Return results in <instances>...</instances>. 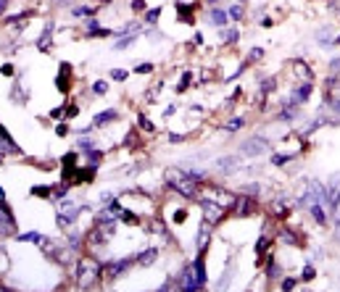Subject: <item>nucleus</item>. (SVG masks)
<instances>
[{
	"mask_svg": "<svg viewBox=\"0 0 340 292\" xmlns=\"http://www.w3.org/2000/svg\"><path fill=\"white\" fill-rule=\"evenodd\" d=\"M156 71V66L151 64V61H140V64L135 66V74H153Z\"/></svg>",
	"mask_w": 340,
	"mask_h": 292,
	"instance_id": "a19ab883",
	"label": "nucleus"
},
{
	"mask_svg": "<svg viewBox=\"0 0 340 292\" xmlns=\"http://www.w3.org/2000/svg\"><path fill=\"white\" fill-rule=\"evenodd\" d=\"M3 74H5V76H13V66L5 64V66H3Z\"/></svg>",
	"mask_w": 340,
	"mask_h": 292,
	"instance_id": "603ef678",
	"label": "nucleus"
},
{
	"mask_svg": "<svg viewBox=\"0 0 340 292\" xmlns=\"http://www.w3.org/2000/svg\"><path fill=\"white\" fill-rule=\"evenodd\" d=\"M76 116H79V105H74V103H72V105L66 108V116H64V119H66V121H72V119H76Z\"/></svg>",
	"mask_w": 340,
	"mask_h": 292,
	"instance_id": "a18cd8bd",
	"label": "nucleus"
},
{
	"mask_svg": "<svg viewBox=\"0 0 340 292\" xmlns=\"http://www.w3.org/2000/svg\"><path fill=\"white\" fill-rule=\"evenodd\" d=\"M332 45H338V48H340V34H335V40H332Z\"/></svg>",
	"mask_w": 340,
	"mask_h": 292,
	"instance_id": "5fc2aeb1",
	"label": "nucleus"
},
{
	"mask_svg": "<svg viewBox=\"0 0 340 292\" xmlns=\"http://www.w3.org/2000/svg\"><path fill=\"white\" fill-rule=\"evenodd\" d=\"M3 156H21L19 145H16V142L11 140L8 129H3Z\"/></svg>",
	"mask_w": 340,
	"mask_h": 292,
	"instance_id": "6ab92c4d",
	"label": "nucleus"
},
{
	"mask_svg": "<svg viewBox=\"0 0 340 292\" xmlns=\"http://www.w3.org/2000/svg\"><path fill=\"white\" fill-rule=\"evenodd\" d=\"M316 40H319L324 48H330L332 45V40H335V37H332V27H322L319 32H316Z\"/></svg>",
	"mask_w": 340,
	"mask_h": 292,
	"instance_id": "c756f323",
	"label": "nucleus"
},
{
	"mask_svg": "<svg viewBox=\"0 0 340 292\" xmlns=\"http://www.w3.org/2000/svg\"><path fill=\"white\" fill-rule=\"evenodd\" d=\"M240 192H245V195H253V197H259V192H261V184L259 182H248V184H243Z\"/></svg>",
	"mask_w": 340,
	"mask_h": 292,
	"instance_id": "58836bf2",
	"label": "nucleus"
},
{
	"mask_svg": "<svg viewBox=\"0 0 340 292\" xmlns=\"http://www.w3.org/2000/svg\"><path fill=\"white\" fill-rule=\"evenodd\" d=\"M203 5H208V8H216V5H219V0H203Z\"/></svg>",
	"mask_w": 340,
	"mask_h": 292,
	"instance_id": "864d4df0",
	"label": "nucleus"
},
{
	"mask_svg": "<svg viewBox=\"0 0 340 292\" xmlns=\"http://www.w3.org/2000/svg\"><path fill=\"white\" fill-rule=\"evenodd\" d=\"M243 127H245V116H232V119H227V124H224L227 132H240Z\"/></svg>",
	"mask_w": 340,
	"mask_h": 292,
	"instance_id": "7c9ffc66",
	"label": "nucleus"
},
{
	"mask_svg": "<svg viewBox=\"0 0 340 292\" xmlns=\"http://www.w3.org/2000/svg\"><path fill=\"white\" fill-rule=\"evenodd\" d=\"M108 76H111L113 82H127V79H129V71H124V68H111Z\"/></svg>",
	"mask_w": 340,
	"mask_h": 292,
	"instance_id": "ea45409f",
	"label": "nucleus"
},
{
	"mask_svg": "<svg viewBox=\"0 0 340 292\" xmlns=\"http://www.w3.org/2000/svg\"><path fill=\"white\" fill-rule=\"evenodd\" d=\"M108 87H111V84H108L106 79H98V82H92V95H106V92H108Z\"/></svg>",
	"mask_w": 340,
	"mask_h": 292,
	"instance_id": "e433bc0d",
	"label": "nucleus"
},
{
	"mask_svg": "<svg viewBox=\"0 0 340 292\" xmlns=\"http://www.w3.org/2000/svg\"><path fill=\"white\" fill-rule=\"evenodd\" d=\"M129 8H132L135 13H140V11H148V0H132V3H129Z\"/></svg>",
	"mask_w": 340,
	"mask_h": 292,
	"instance_id": "37998d69",
	"label": "nucleus"
},
{
	"mask_svg": "<svg viewBox=\"0 0 340 292\" xmlns=\"http://www.w3.org/2000/svg\"><path fill=\"white\" fill-rule=\"evenodd\" d=\"M235 3H248V0H235Z\"/></svg>",
	"mask_w": 340,
	"mask_h": 292,
	"instance_id": "4d7b16f0",
	"label": "nucleus"
},
{
	"mask_svg": "<svg viewBox=\"0 0 340 292\" xmlns=\"http://www.w3.org/2000/svg\"><path fill=\"white\" fill-rule=\"evenodd\" d=\"M95 5H76V8H72V16L76 19H90V16H95Z\"/></svg>",
	"mask_w": 340,
	"mask_h": 292,
	"instance_id": "393cba45",
	"label": "nucleus"
},
{
	"mask_svg": "<svg viewBox=\"0 0 340 292\" xmlns=\"http://www.w3.org/2000/svg\"><path fill=\"white\" fill-rule=\"evenodd\" d=\"M211 240H214V227L208 224V221H200V229H198V234H195V248L203 250V253H208V245H211Z\"/></svg>",
	"mask_w": 340,
	"mask_h": 292,
	"instance_id": "6e6552de",
	"label": "nucleus"
},
{
	"mask_svg": "<svg viewBox=\"0 0 340 292\" xmlns=\"http://www.w3.org/2000/svg\"><path fill=\"white\" fill-rule=\"evenodd\" d=\"M264 276L269 279V284H277V282L282 279V266L277 263V258L272 256V253L266 256V268H264Z\"/></svg>",
	"mask_w": 340,
	"mask_h": 292,
	"instance_id": "f8f14e48",
	"label": "nucleus"
},
{
	"mask_svg": "<svg viewBox=\"0 0 340 292\" xmlns=\"http://www.w3.org/2000/svg\"><path fill=\"white\" fill-rule=\"evenodd\" d=\"M137 129H140L143 134H156V124H153V119H148L145 113H137Z\"/></svg>",
	"mask_w": 340,
	"mask_h": 292,
	"instance_id": "aec40b11",
	"label": "nucleus"
},
{
	"mask_svg": "<svg viewBox=\"0 0 340 292\" xmlns=\"http://www.w3.org/2000/svg\"><path fill=\"white\" fill-rule=\"evenodd\" d=\"M227 13H229V19H232V21H243L245 19V3H232L227 8Z\"/></svg>",
	"mask_w": 340,
	"mask_h": 292,
	"instance_id": "bb28decb",
	"label": "nucleus"
},
{
	"mask_svg": "<svg viewBox=\"0 0 340 292\" xmlns=\"http://www.w3.org/2000/svg\"><path fill=\"white\" fill-rule=\"evenodd\" d=\"M192 79H195V74H192V71H185V74H182V79H180V84H177V92H185V90L190 87V82H192Z\"/></svg>",
	"mask_w": 340,
	"mask_h": 292,
	"instance_id": "4c0bfd02",
	"label": "nucleus"
},
{
	"mask_svg": "<svg viewBox=\"0 0 340 292\" xmlns=\"http://www.w3.org/2000/svg\"><path fill=\"white\" fill-rule=\"evenodd\" d=\"M277 87H280V82H277V76H266V79H261L259 84V92H264V95H272V92H277Z\"/></svg>",
	"mask_w": 340,
	"mask_h": 292,
	"instance_id": "5701e85b",
	"label": "nucleus"
},
{
	"mask_svg": "<svg viewBox=\"0 0 340 292\" xmlns=\"http://www.w3.org/2000/svg\"><path fill=\"white\" fill-rule=\"evenodd\" d=\"M135 42H137V34H121L119 42H113V50H127V48H132Z\"/></svg>",
	"mask_w": 340,
	"mask_h": 292,
	"instance_id": "cd10ccee",
	"label": "nucleus"
},
{
	"mask_svg": "<svg viewBox=\"0 0 340 292\" xmlns=\"http://www.w3.org/2000/svg\"><path fill=\"white\" fill-rule=\"evenodd\" d=\"M82 29H84V34H87V40H90L95 32H100V19H98V16H90V19L82 24Z\"/></svg>",
	"mask_w": 340,
	"mask_h": 292,
	"instance_id": "a878e982",
	"label": "nucleus"
},
{
	"mask_svg": "<svg viewBox=\"0 0 340 292\" xmlns=\"http://www.w3.org/2000/svg\"><path fill=\"white\" fill-rule=\"evenodd\" d=\"M261 58H264V48H251V53H248L245 61H248V64H256V61H261Z\"/></svg>",
	"mask_w": 340,
	"mask_h": 292,
	"instance_id": "79ce46f5",
	"label": "nucleus"
},
{
	"mask_svg": "<svg viewBox=\"0 0 340 292\" xmlns=\"http://www.w3.org/2000/svg\"><path fill=\"white\" fill-rule=\"evenodd\" d=\"M222 37H224V40H227V45H229V48L240 42V32H237V29H224V32H222Z\"/></svg>",
	"mask_w": 340,
	"mask_h": 292,
	"instance_id": "f704fd0d",
	"label": "nucleus"
},
{
	"mask_svg": "<svg viewBox=\"0 0 340 292\" xmlns=\"http://www.w3.org/2000/svg\"><path fill=\"white\" fill-rule=\"evenodd\" d=\"M108 3H113V0H98V5H108Z\"/></svg>",
	"mask_w": 340,
	"mask_h": 292,
	"instance_id": "6e6d98bb",
	"label": "nucleus"
},
{
	"mask_svg": "<svg viewBox=\"0 0 340 292\" xmlns=\"http://www.w3.org/2000/svg\"><path fill=\"white\" fill-rule=\"evenodd\" d=\"M56 134H58V137H66V134H72V127H69L66 121H58V124H56Z\"/></svg>",
	"mask_w": 340,
	"mask_h": 292,
	"instance_id": "c03bdc74",
	"label": "nucleus"
},
{
	"mask_svg": "<svg viewBox=\"0 0 340 292\" xmlns=\"http://www.w3.org/2000/svg\"><path fill=\"white\" fill-rule=\"evenodd\" d=\"M116 119H119V111H116V108L100 111V113H95V116H92V127H95V129H103V127H108V124H113Z\"/></svg>",
	"mask_w": 340,
	"mask_h": 292,
	"instance_id": "ddd939ff",
	"label": "nucleus"
},
{
	"mask_svg": "<svg viewBox=\"0 0 340 292\" xmlns=\"http://www.w3.org/2000/svg\"><path fill=\"white\" fill-rule=\"evenodd\" d=\"M259 24H261V27H264V29H269V27H272V24H274V19H272V16H264V19H261V21H259Z\"/></svg>",
	"mask_w": 340,
	"mask_h": 292,
	"instance_id": "3c124183",
	"label": "nucleus"
},
{
	"mask_svg": "<svg viewBox=\"0 0 340 292\" xmlns=\"http://www.w3.org/2000/svg\"><path fill=\"white\" fill-rule=\"evenodd\" d=\"M214 166H216L214 171H219V174H235L237 168H240V156H224V158L216 161Z\"/></svg>",
	"mask_w": 340,
	"mask_h": 292,
	"instance_id": "9d476101",
	"label": "nucleus"
},
{
	"mask_svg": "<svg viewBox=\"0 0 340 292\" xmlns=\"http://www.w3.org/2000/svg\"><path fill=\"white\" fill-rule=\"evenodd\" d=\"M50 3H64V0H50Z\"/></svg>",
	"mask_w": 340,
	"mask_h": 292,
	"instance_id": "13d9d810",
	"label": "nucleus"
},
{
	"mask_svg": "<svg viewBox=\"0 0 340 292\" xmlns=\"http://www.w3.org/2000/svg\"><path fill=\"white\" fill-rule=\"evenodd\" d=\"M158 256H161L158 248H145V250H140V253L135 256V260H137V266L148 268V266H153V263L158 260Z\"/></svg>",
	"mask_w": 340,
	"mask_h": 292,
	"instance_id": "2eb2a0df",
	"label": "nucleus"
},
{
	"mask_svg": "<svg viewBox=\"0 0 340 292\" xmlns=\"http://www.w3.org/2000/svg\"><path fill=\"white\" fill-rule=\"evenodd\" d=\"M330 74H340V56L330 61Z\"/></svg>",
	"mask_w": 340,
	"mask_h": 292,
	"instance_id": "49530a36",
	"label": "nucleus"
},
{
	"mask_svg": "<svg viewBox=\"0 0 340 292\" xmlns=\"http://www.w3.org/2000/svg\"><path fill=\"white\" fill-rule=\"evenodd\" d=\"M16 242H32V245H42L48 237H45L42 232H19L16 237H13Z\"/></svg>",
	"mask_w": 340,
	"mask_h": 292,
	"instance_id": "a211bd4d",
	"label": "nucleus"
},
{
	"mask_svg": "<svg viewBox=\"0 0 340 292\" xmlns=\"http://www.w3.org/2000/svg\"><path fill=\"white\" fill-rule=\"evenodd\" d=\"M169 142H174V145H180V142H185V134H177V132H169Z\"/></svg>",
	"mask_w": 340,
	"mask_h": 292,
	"instance_id": "de8ad7c7",
	"label": "nucleus"
},
{
	"mask_svg": "<svg viewBox=\"0 0 340 292\" xmlns=\"http://www.w3.org/2000/svg\"><path fill=\"white\" fill-rule=\"evenodd\" d=\"M290 68H293V74L298 76V82H314V71L306 61H293Z\"/></svg>",
	"mask_w": 340,
	"mask_h": 292,
	"instance_id": "dca6fc26",
	"label": "nucleus"
},
{
	"mask_svg": "<svg viewBox=\"0 0 340 292\" xmlns=\"http://www.w3.org/2000/svg\"><path fill=\"white\" fill-rule=\"evenodd\" d=\"M84 163H90V166H98V168H100V163H103V150H98V148L87 150V153H84Z\"/></svg>",
	"mask_w": 340,
	"mask_h": 292,
	"instance_id": "b1692460",
	"label": "nucleus"
},
{
	"mask_svg": "<svg viewBox=\"0 0 340 292\" xmlns=\"http://www.w3.org/2000/svg\"><path fill=\"white\" fill-rule=\"evenodd\" d=\"M174 11H177V21H180V24H192V21H195V3L177 0V3H174Z\"/></svg>",
	"mask_w": 340,
	"mask_h": 292,
	"instance_id": "0eeeda50",
	"label": "nucleus"
},
{
	"mask_svg": "<svg viewBox=\"0 0 340 292\" xmlns=\"http://www.w3.org/2000/svg\"><path fill=\"white\" fill-rule=\"evenodd\" d=\"M72 276L76 279V290H95L103 279V263L95 256H79Z\"/></svg>",
	"mask_w": 340,
	"mask_h": 292,
	"instance_id": "f257e3e1",
	"label": "nucleus"
},
{
	"mask_svg": "<svg viewBox=\"0 0 340 292\" xmlns=\"http://www.w3.org/2000/svg\"><path fill=\"white\" fill-rule=\"evenodd\" d=\"M200 203V208H203V221H208L211 227H219L224 219H227V208H222L219 203H214V200H198Z\"/></svg>",
	"mask_w": 340,
	"mask_h": 292,
	"instance_id": "39448f33",
	"label": "nucleus"
},
{
	"mask_svg": "<svg viewBox=\"0 0 340 292\" xmlns=\"http://www.w3.org/2000/svg\"><path fill=\"white\" fill-rule=\"evenodd\" d=\"M161 13H164L161 5H156V8H148V11H145V16H143V24H145V27H156L158 19H161Z\"/></svg>",
	"mask_w": 340,
	"mask_h": 292,
	"instance_id": "4be33fe9",
	"label": "nucleus"
},
{
	"mask_svg": "<svg viewBox=\"0 0 340 292\" xmlns=\"http://www.w3.org/2000/svg\"><path fill=\"white\" fill-rule=\"evenodd\" d=\"M232 213L235 219H248V216H256L259 213V200L253 195H245V192H240V195L235 197V205H232Z\"/></svg>",
	"mask_w": 340,
	"mask_h": 292,
	"instance_id": "7ed1b4c3",
	"label": "nucleus"
},
{
	"mask_svg": "<svg viewBox=\"0 0 340 292\" xmlns=\"http://www.w3.org/2000/svg\"><path fill=\"white\" fill-rule=\"evenodd\" d=\"M311 92H314V82H296V87H293L288 100L296 103V105H306L308 97H311Z\"/></svg>",
	"mask_w": 340,
	"mask_h": 292,
	"instance_id": "423d86ee",
	"label": "nucleus"
},
{
	"mask_svg": "<svg viewBox=\"0 0 340 292\" xmlns=\"http://www.w3.org/2000/svg\"><path fill=\"white\" fill-rule=\"evenodd\" d=\"M296 158H298V153H272V166L282 168V166L293 163V161H296Z\"/></svg>",
	"mask_w": 340,
	"mask_h": 292,
	"instance_id": "412c9836",
	"label": "nucleus"
},
{
	"mask_svg": "<svg viewBox=\"0 0 340 292\" xmlns=\"http://www.w3.org/2000/svg\"><path fill=\"white\" fill-rule=\"evenodd\" d=\"M277 287H280V290H296V287H301L298 274H296V276H285V279H280V282H277Z\"/></svg>",
	"mask_w": 340,
	"mask_h": 292,
	"instance_id": "2f4dec72",
	"label": "nucleus"
},
{
	"mask_svg": "<svg viewBox=\"0 0 340 292\" xmlns=\"http://www.w3.org/2000/svg\"><path fill=\"white\" fill-rule=\"evenodd\" d=\"M72 82H74V76H72V64H61L58 66V76H56V87L58 92H69L72 90Z\"/></svg>",
	"mask_w": 340,
	"mask_h": 292,
	"instance_id": "1a4fd4ad",
	"label": "nucleus"
},
{
	"mask_svg": "<svg viewBox=\"0 0 340 292\" xmlns=\"http://www.w3.org/2000/svg\"><path fill=\"white\" fill-rule=\"evenodd\" d=\"M332 116L330 119H335V121H340V97H332V100H327V105H324Z\"/></svg>",
	"mask_w": 340,
	"mask_h": 292,
	"instance_id": "72a5a7b5",
	"label": "nucleus"
},
{
	"mask_svg": "<svg viewBox=\"0 0 340 292\" xmlns=\"http://www.w3.org/2000/svg\"><path fill=\"white\" fill-rule=\"evenodd\" d=\"M227 21H229V13L224 11V8H219V5L208 11V24H211V27H216V29H224V27H227Z\"/></svg>",
	"mask_w": 340,
	"mask_h": 292,
	"instance_id": "f3484780",
	"label": "nucleus"
},
{
	"mask_svg": "<svg viewBox=\"0 0 340 292\" xmlns=\"http://www.w3.org/2000/svg\"><path fill=\"white\" fill-rule=\"evenodd\" d=\"M269 153V142L264 140V137H248V140H243L240 142V156H245V158H259V156H266Z\"/></svg>",
	"mask_w": 340,
	"mask_h": 292,
	"instance_id": "20e7f679",
	"label": "nucleus"
},
{
	"mask_svg": "<svg viewBox=\"0 0 340 292\" xmlns=\"http://www.w3.org/2000/svg\"><path fill=\"white\" fill-rule=\"evenodd\" d=\"M314 276H316V268H314V263H311V260H306L303 271H301V282H311Z\"/></svg>",
	"mask_w": 340,
	"mask_h": 292,
	"instance_id": "c9c22d12",
	"label": "nucleus"
},
{
	"mask_svg": "<svg viewBox=\"0 0 340 292\" xmlns=\"http://www.w3.org/2000/svg\"><path fill=\"white\" fill-rule=\"evenodd\" d=\"M335 240L340 242V211L335 213Z\"/></svg>",
	"mask_w": 340,
	"mask_h": 292,
	"instance_id": "8fccbe9b",
	"label": "nucleus"
},
{
	"mask_svg": "<svg viewBox=\"0 0 340 292\" xmlns=\"http://www.w3.org/2000/svg\"><path fill=\"white\" fill-rule=\"evenodd\" d=\"M53 32H56V21L48 19V21H45V29H42L40 40H37V50H50V45H53Z\"/></svg>",
	"mask_w": 340,
	"mask_h": 292,
	"instance_id": "4468645a",
	"label": "nucleus"
},
{
	"mask_svg": "<svg viewBox=\"0 0 340 292\" xmlns=\"http://www.w3.org/2000/svg\"><path fill=\"white\" fill-rule=\"evenodd\" d=\"M74 148H76V150H79L82 156H84V153H87V150H92V148H98V145H95V140H90V137H79V140H76V145H74Z\"/></svg>",
	"mask_w": 340,
	"mask_h": 292,
	"instance_id": "473e14b6",
	"label": "nucleus"
},
{
	"mask_svg": "<svg viewBox=\"0 0 340 292\" xmlns=\"http://www.w3.org/2000/svg\"><path fill=\"white\" fill-rule=\"evenodd\" d=\"M200 45H203V34L195 32V34H192V48H200Z\"/></svg>",
	"mask_w": 340,
	"mask_h": 292,
	"instance_id": "09e8293b",
	"label": "nucleus"
},
{
	"mask_svg": "<svg viewBox=\"0 0 340 292\" xmlns=\"http://www.w3.org/2000/svg\"><path fill=\"white\" fill-rule=\"evenodd\" d=\"M166 184H169V190L177 192L180 197H185V200H198V187L200 184L192 179V176H188L185 171H180V168H169L166 171Z\"/></svg>",
	"mask_w": 340,
	"mask_h": 292,
	"instance_id": "f03ea898",
	"label": "nucleus"
},
{
	"mask_svg": "<svg viewBox=\"0 0 340 292\" xmlns=\"http://www.w3.org/2000/svg\"><path fill=\"white\" fill-rule=\"evenodd\" d=\"M0 221H3V234H5V237H16V234H19V224H16V219H13V213H11L8 205H3Z\"/></svg>",
	"mask_w": 340,
	"mask_h": 292,
	"instance_id": "9b49d317",
	"label": "nucleus"
},
{
	"mask_svg": "<svg viewBox=\"0 0 340 292\" xmlns=\"http://www.w3.org/2000/svg\"><path fill=\"white\" fill-rule=\"evenodd\" d=\"M32 195L35 197H45V200H48V197H53V184H35Z\"/></svg>",
	"mask_w": 340,
	"mask_h": 292,
	"instance_id": "c85d7f7f",
	"label": "nucleus"
}]
</instances>
